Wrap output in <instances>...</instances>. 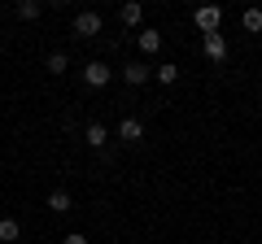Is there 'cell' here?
Instances as JSON below:
<instances>
[{
	"mask_svg": "<svg viewBox=\"0 0 262 244\" xmlns=\"http://www.w3.org/2000/svg\"><path fill=\"white\" fill-rule=\"evenodd\" d=\"M118 140H122V144H140V140H144V122H140V118H122V122H118Z\"/></svg>",
	"mask_w": 262,
	"mask_h": 244,
	"instance_id": "obj_5",
	"label": "cell"
},
{
	"mask_svg": "<svg viewBox=\"0 0 262 244\" xmlns=\"http://www.w3.org/2000/svg\"><path fill=\"white\" fill-rule=\"evenodd\" d=\"M83 144L88 149H105V144H110V127H105V122H88L83 127Z\"/></svg>",
	"mask_w": 262,
	"mask_h": 244,
	"instance_id": "obj_4",
	"label": "cell"
},
{
	"mask_svg": "<svg viewBox=\"0 0 262 244\" xmlns=\"http://www.w3.org/2000/svg\"><path fill=\"white\" fill-rule=\"evenodd\" d=\"M13 13H18L22 22H35L39 13H44V5H39V0H22V5H18V9H13Z\"/></svg>",
	"mask_w": 262,
	"mask_h": 244,
	"instance_id": "obj_13",
	"label": "cell"
},
{
	"mask_svg": "<svg viewBox=\"0 0 262 244\" xmlns=\"http://www.w3.org/2000/svg\"><path fill=\"white\" fill-rule=\"evenodd\" d=\"M149 75H153V70L144 66V61H127V66H122V79H127L131 87H144V83H149Z\"/></svg>",
	"mask_w": 262,
	"mask_h": 244,
	"instance_id": "obj_8",
	"label": "cell"
},
{
	"mask_svg": "<svg viewBox=\"0 0 262 244\" xmlns=\"http://www.w3.org/2000/svg\"><path fill=\"white\" fill-rule=\"evenodd\" d=\"M18 235H22V223H18V218H0V240L13 244Z\"/></svg>",
	"mask_w": 262,
	"mask_h": 244,
	"instance_id": "obj_12",
	"label": "cell"
},
{
	"mask_svg": "<svg viewBox=\"0 0 262 244\" xmlns=\"http://www.w3.org/2000/svg\"><path fill=\"white\" fill-rule=\"evenodd\" d=\"M153 79H158V83H175V79H179V66H175V61H162V66L153 70Z\"/></svg>",
	"mask_w": 262,
	"mask_h": 244,
	"instance_id": "obj_15",
	"label": "cell"
},
{
	"mask_svg": "<svg viewBox=\"0 0 262 244\" xmlns=\"http://www.w3.org/2000/svg\"><path fill=\"white\" fill-rule=\"evenodd\" d=\"M201 53H206L210 61L223 66V61H227V39H223V35H206V39H201Z\"/></svg>",
	"mask_w": 262,
	"mask_h": 244,
	"instance_id": "obj_6",
	"label": "cell"
},
{
	"mask_svg": "<svg viewBox=\"0 0 262 244\" xmlns=\"http://www.w3.org/2000/svg\"><path fill=\"white\" fill-rule=\"evenodd\" d=\"M75 209V197L66 188H57V192H48V214H70Z\"/></svg>",
	"mask_w": 262,
	"mask_h": 244,
	"instance_id": "obj_9",
	"label": "cell"
},
{
	"mask_svg": "<svg viewBox=\"0 0 262 244\" xmlns=\"http://www.w3.org/2000/svg\"><path fill=\"white\" fill-rule=\"evenodd\" d=\"M241 27L249 31V35H258V31H262V9H245L241 13Z\"/></svg>",
	"mask_w": 262,
	"mask_h": 244,
	"instance_id": "obj_14",
	"label": "cell"
},
{
	"mask_svg": "<svg viewBox=\"0 0 262 244\" xmlns=\"http://www.w3.org/2000/svg\"><path fill=\"white\" fill-rule=\"evenodd\" d=\"M136 44H140V53H144V57L162 53V31H158V27H144L140 35H136Z\"/></svg>",
	"mask_w": 262,
	"mask_h": 244,
	"instance_id": "obj_7",
	"label": "cell"
},
{
	"mask_svg": "<svg viewBox=\"0 0 262 244\" xmlns=\"http://www.w3.org/2000/svg\"><path fill=\"white\" fill-rule=\"evenodd\" d=\"M192 22H196L201 35H219V27H223V9H219V5H201V9L192 13Z\"/></svg>",
	"mask_w": 262,
	"mask_h": 244,
	"instance_id": "obj_1",
	"label": "cell"
},
{
	"mask_svg": "<svg viewBox=\"0 0 262 244\" xmlns=\"http://www.w3.org/2000/svg\"><path fill=\"white\" fill-rule=\"evenodd\" d=\"M44 70H48V75H66V70H70V57H66V53H48L44 57Z\"/></svg>",
	"mask_w": 262,
	"mask_h": 244,
	"instance_id": "obj_11",
	"label": "cell"
},
{
	"mask_svg": "<svg viewBox=\"0 0 262 244\" xmlns=\"http://www.w3.org/2000/svg\"><path fill=\"white\" fill-rule=\"evenodd\" d=\"M101 13H92V9H83V13H75V22H70V31H75L79 39H92V35H101Z\"/></svg>",
	"mask_w": 262,
	"mask_h": 244,
	"instance_id": "obj_2",
	"label": "cell"
},
{
	"mask_svg": "<svg viewBox=\"0 0 262 244\" xmlns=\"http://www.w3.org/2000/svg\"><path fill=\"white\" fill-rule=\"evenodd\" d=\"M110 79H114V70L105 66V61H88V66H83V83L88 87H105Z\"/></svg>",
	"mask_w": 262,
	"mask_h": 244,
	"instance_id": "obj_3",
	"label": "cell"
},
{
	"mask_svg": "<svg viewBox=\"0 0 262 244\" xmlns=\"http://www.w3.org/2000/svg\"><path fill=\"white\" fill-rule=\"evenodd\" d=\"M61 244H88V235H79V231H70V235H66Z\"/></svg>",
	"mask_w": 262,
	"mask_h": 244,
	"instance_id": "obj_16",
	"label": "cell"
},
{
	"mask_svg": "<svg viewBox=\"0 0 262 244\" xmlns=\"http://www.w3.org/2000/svg\"><path fill=\"white\" fill-rule=\"evenodd\" d=\"M118 18H122V27H140L144 9H140V5H136V0H127V5H122V9H118Z\"/></svg>",
	"mask_w": 262,
	"mask_h": 244,
	"instance_id": "obj_10",
	"label": "cell"
}]
</instances>
